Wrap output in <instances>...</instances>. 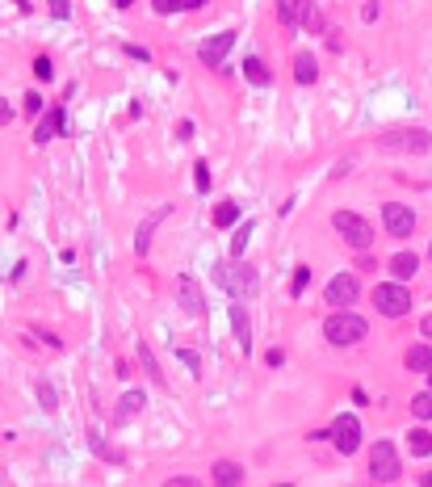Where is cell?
Listing matches in <instances>:
<instances>
[{"label": "cell", "instance_id": "obj_1", "mask_svg": "<svg viewBox=\"0 0 432 487\" xmlns=\"http://www.w3.org/2000/svg\"><path fill=\"white\" fill-rule=\"evenodd\" d=\"M214 277H218V286H223L235 303H244V299H256V294H260V273H256L248 261H239V256L223 261V265L214 269Z\"/></svg>", "mask_w": 432, "mask_h": 487}, {"label": "cell", "instance_id": "obj_2", "mask_svg": "<svg viewBox=\"0 0 432 487\" xmlns=\"http://www.w3.org/2000/svg\"><path fill=\"white\" fill-rule=\"evenodd\" d=\"M378 147L382 151H399V156H424L432 147V135L424 126H399V130L378 135Z\"/></svg>", "mask_w": 432, "mask_h": 487}, {"label": "cell", "instance_id": "obj_3", "mask_svg": "<svg viewBox=\"0 0 432 487\" xmlns=\"http://www.w3.org/2000/svg\"><path fill=\"white\" fill-rule=\"evenodd\" d=\"M323 336H328L332 345L349 349V345H357V341H365V336H370V324H365L361 315H353V311H336V315H328Z\"/></svg>", "mask_w": 432, "mask_h": 487}, {"label": "cell", "instance_id": "obj_4", "mask_svg": "<svg viewBox=\"0 0 432 487\" xmlns=\"http://www.w3.org/2000/svg\"><path fill=\"white\" fill-rule=\"evenodd\" d=\"M332 227L340 231V240H344L349 248L370 252V244H374V227H370V219H361V214H353V210H336V214H332Z\"/></svg>", "mask_w": 432, "mask_h": 487}, {"label": "cell", "instance_id": "obj_5", "mask_svg": "<svg viewBox=\"0 0 432 487\" xmlns=\"http://www.w3.org/2000/svg\"><path fill=\"white\" fill-rule=\"evenodd\" d=\"M374 307H378V315H386V320H403V315L412 311V290H407L403 282H382V286L374 290Z\"/></svg>", "mask_w": 432, "mask_h": 487}, {"label": "cell", "instance_id": "obj_6", "mask_svg": "<svg viewBox=\"0 0 432 487\" xmlns=\"http://www.w3.org/2000/svg\"><path fill=\"white\" fill-rule=\"evenodd\" d=\"M399 475H403V467H399L395 441H374V450H370V479L374 483H395Z\"/></svg>", "mask_w": 432, "mask_h": 487}, {"label": "cell", "instance_id": "obj_7", "mask_svg": "<svg viewBox=\"0 0 432 487\" xmlns=\"http://www.w3.org/2000/svg\"><path fill=\"white\" fill-rule=\"evenodd\" d=\"M332 446L340 450V454H357L361 450V420L353 416V412H344V416H336L332 420Z\"/></svg>", "mask_w": 432, "mask_h": 487}, {"label": "cell", "instance_id": "obj_8", "mask_svg": "<svg viewBox=\"0 0 432 487\" xmlns=\"http://www.w3.org/2000/svg\"><path fill=\"white\" fill-rule=\"evenodd\" d=\"M382 223H386V231H391L395 240H407V235L416 231V214H412V206H403V202H386V206H382Z\"/></svg>", "mask_w": 432, "mask_h": 487}, {"label": "cell", "instance_id": "obj_9", "mask_svg": "<svg viewBox=\"0 0 432 487\" xmlns=\"http://www.w3.org/2000/svg\"><path fill=\"white\" fill-rule=\"evenodd\" d=\"M323 299H328L332 307H349V303H357V299H361V286H357V277H353V273H336V277L323 286Z\"/></svg>", "mask_w": 432, "mask_h": 487}, {"label": "cell", "instance_id": "obj_10", "mask_svg": "<svg viewBox=\"0 0 432 487\" xmlns=\"http://www.w3.org/2000/svg\"><path fill=\"white\" fill-rule=\"evenodd\" d=\"M231 46H235V34H231V29H223V34H214L210 42H202V46H197V59H202L206 67H223V55H227Z\"/></svg>", "mask_w": 432, "mask_h": 487}, {"label": "cell", "instance_id": "obj_11", "mask_svg": "<svg viewBox=\"0 0 432 487\" xmlns=\"http://www.w3.org/2000/svg\"><path fill=\"white\" fill-rule=\"evenodd\" d=\"M63 126H67V114H63V105H50V109L42 114L38 130H34V143H50V139H55Z\"/></svg>", "mask_w": 432, "mask_h": 487}, {"label": "cell", "instance_id": "obj_12", "mask_svg": "<svg viewBox=\"0 0 432 487\" xmlns=\"http://www.w3.org/2000/svg\"><path fill=\"white\" fill-rule=\"evenodd\" d=\"M176 294H181V311H185V315H206V299H202V290H197L193 277H181V282H176Z\"/></svg>", "mask_w": 432, "mask_h": 487}, {"label": "cell", "instance_id": "obj_13", "mask_svg": "<svg viewBox=\"0 0 432 487\" xmlns=\"http://www.w3.org/2000/svg\"><path fill=\"white\" fill-rule=\"evenodd\" d=\"M231 328H235V341H239V349H244V353H252V324H248V311H244V303H235V299H231Z\"/></svg>", "mask_w": 432, "mask_h": 487}, {"label": "cell", "instance_id": "obj_14", "mask_svg": "<svg viewBox=\"0 0 432 487\" xmlns=\"http://www.w3.org/2000/svg\"><path fill=\"white\" fill-rule=\"evenodd\" d=\"M386 269H391V277H395V282H412V277H416V269H420V256H416V252H395Z\"/></svg>", "mask_w": 432, "mask_h": 487}, {"label": "cell", "instance_id": "obj_15", "mask_svg": "<svg viewBox=\"0 0 432 487\" xmlns=\"http://www.w3.org/2000/svg\"><path fill=\"white\" fill-rule=\"evenodd\" d=\"M214 487H244V467L231 462V458H218L214 462Z\"/></svg>", "mask_w": 432, "mask_h": 487}, {"label": "cell", "instance_id": "obj_16", "mask_svg": "<svg viewBox=\"0 0 432 487\" xmlns=\"http://www.w3.org/2000/svg\"><path fill=\"white\" fill-rule=\"evenodd\" d=\"M294 80H298V84H315V80H319V67H315V55H311V50H298V55H294Z\"/></svg>", "mask_w": 432, "mask_h": 487}, {"label": "cell", "instance_id": "obj_17", "mask_svg": "<svg viewBox=\"0 0 432 487\" xmlns=\"http://www.w3.org/2000/svg\"><path fill=\"white\" fill-rule=\"evenodd\" d=\"M160 219H168V206H164V210H155L151 219H143V227H139V235H134V252H139V256H147V248H151V231H155V223H160Z\"/></svg>", "mask_w": 432, "mask_h": 487}, {"label": "cell", "instance_id": "obj_18", "mask_svg": "<svg viewBox=\"0 0 432 487\" xmlns=\"http://www.w3.org/2000/svg\"><path fill=\"white\" fill-rule=\"evenodd\" d=\"M134 349H139V362H143V370H147V378H151L155 387H164V366L155 362V353H151V345H147V341H139Z\"/></svg>", "mask_w": 432, "mask_h": 487}, {"label": "cell", "instance_id": "obj_19", "mask_svg": "<svg viewBox=\"0 0 432 487\" xmlns=\"http://www.w3.org/2000/svg\"><path fill=\"white\" fill-rule=\"evenodd\" d=\"M143 404H147V395H143V391H126V395L118 399V425H126L130 416H139V412H143Z\"/></svg>", "mask_w": 432, "mask_h": 487}, {"label": "cell", "instance_id": "obj_20", "mask_svg": "<svg viewBox=\"0 0 432 487\" xmlns=\"http://www.w3.org/2000/svg\"><path fill=\"white\" fill-rule=\"evenodd\" d=\"M88 446H92V454H97V458H105V462H113V467H122V462H126V454H122V450H113V446H109L97 429L88 433Z\"/></svg>", "mask_w": 432, "mask_h": 487}, {"label": "cell", "instance_id": "obj_21", "mask_svg": "<svg viewBox=\"0 0 432 487\" xmlns=\"http://www.w3.org/2000/svg\"><path fill=\"white\" fill-rule=\"evenodd\" d=\"M407 370H412V374H428L432 370V345H412V349H407Z\"/></svg>", "mask_w": 432, "mask_h": 487}, {"label": "cell", "instance_id": "obj_22", "mask_svg": "<svg viewBox=\"0 0 432 487\" xmlns=\"http://www.w3.org/2000/svg\"><path fill=\"white\" fill-rule=\"evenodd\" d=\"M298 25H307L311 34H323V21H319L315 0H298Z\"/></svg>", "mask_w": 432, "mask_h": 487}, {"label": "cell", "instance_id": "obj_23", "mask_svg": "<svg viewBox=\"0 0 432 487\" xmlns=\"http://www.w3.org/2000/svg\"><path fill=\"white\" fill-rule=\"evenodd\" d=\"M407 450H412L416 458H428L432 454V433L428 429H412V433H407Z\"/></svg>", "mask_w": 432, "mask_h": 487}, {"label": "cell", "instance_id": "obj_24", "mask_svg": "<svg viewBox=\"0 0 432 487\" xmlns=\"http://www.w3.org/2000/svg\"><path fill=\"white\" fill-rule=\"evenodd\" d=\"M235 223H239V202H218V206H214V227L227 231V227H235Z\"/></svg>", "mask_w": 432, "mask_h": 487}, {"label": "cell", "instance_id": "obj_25", "mask_svg": "<svg viewBox=\"0 0 432 487\" xmlns=\"http://www.w3.org/2000/svg\"><path fill=\"white\" fill-rule=\"evenodd\" d=\"M244 76H248L252 84H269V80H273V71H269L256 55H252V59H244Z\"/></svg>", "mask_w": 432, "mask_h": 487}, {"label": "cell", "instance_id": "obj_26", "mask_svg": "<svg viewBox=\"0 0 432 487\" xmlns=\"http://www.w3.org/2000/svg\"><path fill=\"white\" fill-rule=\"evenodd\" d=\"M206 0H155V13H189V8H202Z\"/></svg>", "mask_w": 432, "mask_h": 487}, {"label": "cell", "instance_id": "obj_27", "mask_svg": "<svg viewBox=\"0 0 432 487\" xmlns=\"http://www.w3.org/2000/svg\"><path fill=\"white\" fill-rule=\"evenodd\" d=\"M412 416H416V420H432V391L412 399Z\"/></svg>", "mask_w": 432, "mask_h": 487}, {"label": "cell", "instance_id": "obj_28", "mask_svg": "<svg viewBox=\"0 0 432 487\" xmlns=\"http://www.w3.org/2000/svg\"><path fill=\"white\" fill-rule=\"evenodd\" d=\"M307 286H311V269H307V265H298V273H294V282H290V294H294V299H302V294H307Z\"/></svg>", "mask_w": 432, "mask_h": 487}, {"label": "cell", "instance_id": "obj_29", "mask_svg": "<svg viewBox=\"0 0 432 487\" xmlns=\"http://www.w3.org/2000/svg\"><path fill=\"white\" fill-rule=\"evenodd\" d=\"M277 13H281V25L298 29V8H294V0H277Z\"/></svg>", "mask_w": 432, "mask_h": 487}, {"label": "cell", "instance_id": "obj_30", "mask_svg": "<svg viewBox=\"0 0 432 487\" xmlns=\"http://www.w3.org/2000/svg\"><path fill=\"white\" fill-rule=\"evenodd\" d=\"M193 185H197V193H210V168L202 160L193 164Z\"/></svg>", "mask_w": 432, "mask_h": 487}, {"label": "cell", "instance_id": "obj_31", "mask_svg": "<svg viewBox=\"0 0 432 487\" xmlns=\"http://www.w3.org/2000/svg\"><path fill=\"white\" fill-rule=\"evenodd\" d=\"M248 240H252V223H244V227L235 231V240H231V256H239V252L248 248Z\"/></svg>", "mask_w": 432, "mask_h": 487}, {"label": "cell", "instance_id": "obj_32", "mask_svg": "<svg viewBox=\"0 0 432 487\" xmlns=\"http://www.w3.org/2000/svg\"><path fill=\"white\" fill-rule=\"evenodd\" d=\"M34 76H38V80H50V76H55V67H50V59H46V55H38V59H34Z\"/></svg>", "mask_w": 432, "mask_h": 487}, {"label": "cell", "instance_id": "obj_33", "mask_svg": "<svg viewBox=\"0 0 432 487\" xmlns=\"http://www.w3.org/2000/svg\"><path fill=\"white\" fill-rule=\"evenodd\" d=\"M42 114V97L38 92H25V118H38Z\"/></svg>", "mask_w": 432, "mask_h": 487}, {"label": "cell", "instance_id": "obj_34", "mask_svg": "<svg viewBox=\"0 0 432 487\" xmlns=\"http://www.w3.org/2000/svg\"><path fill=\"white\" fill-rule=\"evenodd\" d=\"M164 487H202V483H197L193 475H172V479H168Z\"/></svg>", "mask_w": 432, "mask_h": 487}, {"label": "cell", "instance_id": "obj_35", "mask_svg": "<svg viewBox=\"0 0 432 487\" xmlns=\"http://www.w3.org/2000/svg\"><path fill=\"white\" fill-rule=\"evenodd\" d=\"M181 362H185V366H189V370H193V374H197V370H202V362H197V353H193V349H181Z\"/></svg>", "mask_w": 432, "mask_h": 487}, {"label": "cell", "instance_id": "obj_36", "mask_svg": "<svg viewBox=\"0 0 432 487\" xmlns=\"http://www.w3.org/2000/svg\"><path fill=\"white\" fill-rule=\"evenodd\" d=\"M38 395H42V408H46V412H55V391H50V387H46V383H42V387H38Z\"/></svg>", "mask_w": 432, "mask_h": 487}, {"label": "cell", "instance_id": "obj_37", "mask_svg": "<svg viewBox=\"0 0 432 487\" xmlns=\"http://www.w3.org/2000/svg\"><path fill=\"white\" fill-rule=\"evenodd\" d=\"M67 8H71L67 0H50V13H55V17H67Z\"/></svg>", "mask_w": 432, "mask_h": 487}, {"label": "cell", "instance_id": "obj_38", "mask_svg": "<svg viewBox=\"0 0 432 487\" xmlns=\"http://www.w3.org/2000/svg\"><path fill=\"white\" fill-rule=\"evenodd\" d=\"M4 122H13V105H8V101H0V126H4Z\"/></svg>", "mask_w": 432, "mask_h": 487}, {"label": "cell", "instance_id": "obj_39", "mask_svg": "<svg viewBox=\"0 0 432 487\" xmlns=\"http://www.w3.org/2000/svg\"><path fill=\"white\" fill-rule=\"evenodd\" d=\"M420 332H424V336L432 341V315H424V324H420Z\"/></svg>", "mask_w": 432, "mask_h": 487}, {"label": "cell", "instance_id": "obj_40", "mask_svg": "<svg viewBox=\"0 0 432 487\" xmlns=\"http://www.w3.org/2000/svg\"><path fill=\"white\" fill-rule=\"evenodd\" d=\"M420 483H424V487H432V471H424V475H420Z\"/></svg>", "mask_w": 432, "mask_h": 487}, {"label": "cell", "instance_id": "obj_41", "mask_svg": "<svg viewBox=\"0 0 432 487\" xmlns=\"http://www.w3.org/2000/svg\"><path fill=\"white\" fill-rule=\"evenodd\" d=\"M113 4H118V8H130V4H134V0H113Z\"/></svg>", "mask_w": 432, "mask_h": 487}, {"label": "cell", "instance_id": "obj_42", "mask_svg": "<svg viewBox=\"0 0 432 487\" xmlns=\"http://www.w3.org/2000/svg\"><path fill=\"white\" fill-rule=\"evenodd\" d=\"M277 487H294V483H277Z\"/></svg>", "mask_w": 432, "mask_h": 487}, {"label": "cell", "instance_id": "obj_43", "mask_svg": "<svg viewBox=\"0 0 432 487\" xmlns=\"http://www.w3.org/2000/svg\"><path fill=\"white\" fill-rule=\"evenodd\" d=\"M428 256H432V244H428Z\"/></svg>", "mask_w": 432, "mask_h": 487}, {"label": "cell", "instance_id": "obj_44", "mask_svg": "<svg viewBox=\"0 0 432 487\" xmlns=\"http://www.w3.org/2000/svg\"><path fill=\"white\" fill-rule=\"evenodd\" d=\"M428 378H432V370H428Z\"/></svg>", "mask_w": 432, "mask_h": 487}]
</instances>
